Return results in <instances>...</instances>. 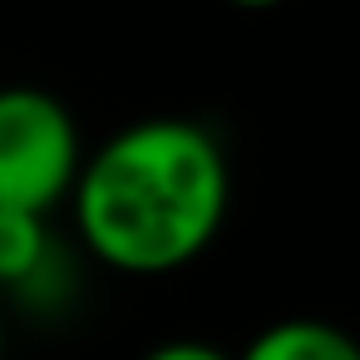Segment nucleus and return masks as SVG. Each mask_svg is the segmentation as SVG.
<instances>
[{"label": "nucleus", "instance_id": "nucleus-1", "mask_svg": "<svg viewBox=\"0 0 360 360\" xmlns=\"http://www.w3.org/2000/svg\"><path fill=\"white\" fill-rule=\"evenodd\" d=\"M227 193V153L202 124L139 119L89 153L70 202L84 247L104 266L158 276L207 252Z\"/></svg>", "mask_w": 360, "mask_h": 360}, {"label": "nucleus", "instance_id": "nucleus-2", "mask_svg": "<svg viewBox=\"0 0 360 360\" xmlns=\"http://www.w3.org/2000/svg\"><path fill=\"white\" fill-rule=\"evenodd\" d=\"M84 148L70 109L45 89H11L0 99V212L45 217L75 198Z\"/></svg>", "mask_w": 360, "mask_h": 360}, {"label": "nucleus", "instance_id": "nucleus-3", "mask_svg": "<svg viewBox=\"0 0 360 360\" xmlns=\"http://www.w3.org/2000/svg\"><path fill=\"white\" fill-rule=\"evenodd\" d=\"M237 360H360V340L330 321L291 316L257 330Z\"/></svg>", "mask_w": 360, "mask_h": 360}, {"label": "nucleus", "instance_id": "nucleus-4", "mask_svg": "<svg viewBox=\"0 0 360 360\" xmlns=\"http://www.w3.org/2000/svg\"><path fill=\"white\" fill-rule=\"evenodd\" d=\"M45 217L35 212H0V276L20 286L45 262Z\"/></svg>", "mask_w": 360, "mask_h": 360}, {"label": "nucleus", "instance_id": "nucleus-5", "mask_svg": "<svg viewBox=\"0 0 360 360\" xmlns=\"http://www.w3.org/2000/svg\"><path fill=\"white\" fill-rule=\"evenodd\" d=\"M143 360H237V355H227V350H217L207 340H168V345L148 350Z\"/></svg>", "mask_w": 360, "mask_h": 360}, {"label": "nucleus", "instance_id": "nucleus-6", "mask_svg": "<svg viewBox=\"0 0 360 360\" xmlns=\"http://www.w3.org/2000/svg\"><path fill=\"white\" fill-rule=\"evenodd\" d=\"M227 6H237V11H271V6H281V0H227Z\"/></svg>", "mask_w": 360, "mask_h": 360}]
</instances>
